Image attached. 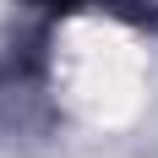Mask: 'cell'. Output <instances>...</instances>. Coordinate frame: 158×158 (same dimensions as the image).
<instances>
[{"label": "cell", "instance_id": "cell-1", "mask_svg": "<svg viewBox=\"0 0 158 158\" xmlns=\"http://www.w3.org/2000/svg\"><path fill=\"white\" fill-rule=\"evenodd\" d=\"M44 16H71V11H114L126 22H153V0H33Z\"/></svg>", "mask_w": 158, "mask_h": 158}]
</instances>
